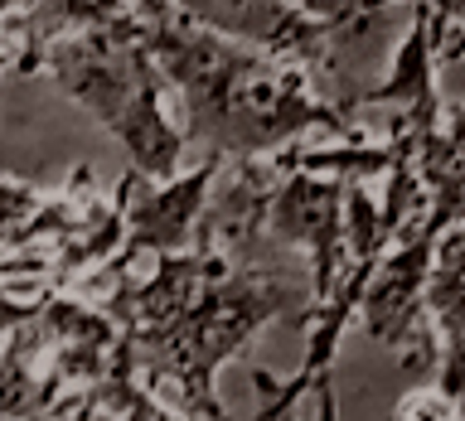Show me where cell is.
<instances>
[{"instance_id":"277c9868","label":"cell","mask_w":465,"mask_h":421,"mask_svg":"<svg viewBox=\"0 0 465 421\" xmlns=\"http://www.w3.org/2000/svg\"><path fill=\"white\" fill-rule=\"evenodd\" d=\"M441 228L417 218L398 242L383 252L369 290H363L359 319L373 344H383L398 363H431L436 368V329L427 315V281Z\"/></svg>"},{"instance_id":"52a82bcc","label":"cell","mask_w":465,"mask_h":421,"mask_svg":"<svg viewBox=\"0 0 465 421\" xmlns=\"http://www.w3.org/2000/svg\"><path fill=\"white\" fill-rule=\"evenodd\" d=\"M344 180H325V174H301L282 170L272 189L267 209V242L301 247L311 252V300H320L334 286L344 257Z\"/></svg>"},{"instance_id":"5b68a950","label":"cell","mask_w":465,"mask_h":421,"mask_svg":"<svg viewBox=\"0 0 465 421\" xmlns=\"http://www.w3.org/2000/svg\"><path fill=\"white\" fill-rule=\"evenodd\" d=\"M174 5L232 44H247L282 64H301L320 93L340 107V58L330 49L325 24L311 20L296 0H174Z\"/></svg>"},{"instance_id":"9c48e42d","label":"cell","mask_w":465,"mask_h":421,"mask_svg":"<svg viewBox=\"0 0 465 421\" xmlns=\"http://www.w3.org/2000/svg\"><path fill=\"white\" fill-rule=\"evenodd\" d=\"M276 180H282V170L272 155L223 160L199 218V242L218 247L228 261H257L262 242H267V209Z\"/></svg>"},{"instance_id":"6da1fadb","label":"cell","mask_w":465,"mask_h":421,"mask_svg":"<svg viewBox=\"0 0 465 421\" xmlns=\"http://www.w3.org/2000/svg\"><path fill=\"white\" fill-rule=\"evenodd\" d=\"M141 34L180 102L184 145H203V155H276L301 136L359 131L301 64H282L213 34L174 0H160L151 15H141Z\"/></svg>"},{"instance_id":"e0dca14e","label":"cell","mask_w":465,"mask_h":421,"mask_svg":"<svg viewBox=\"0 0 465 421\" xmlns=\"http://www.w3.org/2000/svg\"><path fill=\"white\" fill-rule=\"evenodd\" d=\"M460 421H465V392H460Z\"/></svg>"},{"instance_id":"2e32d148","label":"cell","mask_w":465,"mask_h":421,"mask_svg":"<svg viewBox=\"0 0 465 421\" xmlns=\"http://www.w3.org/2000/svg\"><path fill=\"white\" fill-rule=\"evenodd\" d=\"M25 421H54V412H35V416H25Z\"/></svg>"},{"instance_id":"3957f363","label":"cell","mask_w":465,"mask_h":421,"mask_svg":"<svg viewBox=\"0 0 465 421\" xmlns=\"http://www.w3.org/2000/svg\"><path fill=\"white\" fill-rule=\"evenodd\" d=\"M44 73L112 131L126 170H136L141 180L180 174L184 131L174 122V93L165 73L145 49L141 15H131L126 24L54 39L44 54Z\"/></svg>"},{"instance_id":"8fae6325","label":"cell","mask_w":465,"mask_h":421,"mask_svg":"<svg viewBox=\"0 0 465 421\" xmlns=\"http://www.w3.org/2000/svg\"><path fill=\"white\" fill-rule=\"evenodd\" d=\"M58 397H64V383L44 373V329L35 315L0 339V421L58 412Z\"/></svg>"},{"instance_id":"7c38bea8","label":"cell","mask_w":465,"mask_h":421,"mask_svg":"<svg viewBox=\"0 0 465 421\" xmlns=\"http://www.w3.org/2000/svg\"><path fill=\"white\" fill-rule=\"evenodd\" d=\"M49 189L39 184H25V180H0V257L15 252V238H20V228L29 223V213L44 203Z\"/></svg>"},{"instance_id":"8992f818","label":"cell","mask_w":465,"mask_h":421,"mask_svg":"<svg viewBox=\"0 0 465 421\" xmlns=\"http://www.w3.org/2000/svg\"><path fill=\"white\" fill-rule=\"evenodd\" d=\"M223 170V155H199L194 170H180L170 180H141L136 170L122 174L126 184V238L102 271H131L141 257L184 252L199 238V218L209 203V189Z\"/></svg>"},{"instance_id":"5bb4252c","label":"cell","mask_w":465,"mask_h":421,"mask_svg":"<svg viewBox=\"0 0 465 421\" xmlns=\"http://www.w3.org/2000/svg\"><path fill=\"white\" fill-rule=\"evenodd\" d=\"M369 5H373V10H388V5H398V0H369ZM407 5L427 15L431 29H436V39L465 24V0H407Z\"/></svg>"},{"instance_id":"ba28073f","label":"cell","mask_w":465,"mask_h":421,"mask_svg":"<svg viewBox=\"0 0 465 421\" xmlns=\"http://www.w3.org/2000/svg\"><path fill=\"white\" fill-rule=\"evenodd\" d=\"M39 329H44V373L58 377L64 392L93 387L102 373L116 363L126 344V329L102 310L83 290H44L39 305Z\"/></svg>"},{"instance_id":"30bf717a","label":"cell","mask_w":465,"mask_h":421,"mask_svg":"<svg viewBox=\"0 0 465 421\" xmlns=\"http://www.w3.org/2000/svg\"><path fill=\"white\" fill-rule=\"evenodd\" d=\"M436 29L421 10H412V24H407L402 44L392 49V64L388 73L378 78L363 102H378V107L392 112L388 126H407V131H421V126H441L446 116V102L436 93Z\"/></svg>"},{"instance_id":"9a60e30c","label":"cell","mask_w":465,"mask_h":421,"mask_svg":"<svg viewBox=\"0 0 465 421\" xmlns=\"http://www.w3.org/2000/svg\"><path fill=\"white\" fill-rule=\"evenodd\" d=\"M15 58V44H10V24L0 20V73H5V64Z\"/></svg>"},{"instance_id":"4fadbf2b","label":"cell","mask_w":465,"mask_h":421,"mask_svg":"<svg viewBox=\"0 0 465 421\" xmlns=\"http://www.w3.org/2000/svg\"><path fill=\"white\" fill-rule=\"evenodd\" d=\"M398 421H460V397H450L441 387H421L402 402V416Z\"/></svg>"},{"instance_id":"7a4b0ae2","label":"cell","mask_w":465,"mask_h":421,"mask_svg":"<svg viewBox=\"0 0 465 421\" xmlns=\"http://www.w3.org/2000/svg\"><path fill=\"white\" fill-rule=\"evenodd\" d=\"M296 305H311V286L286 281L257 261H228L203 281L194 305L170 329L151 339H126V348L145 387L165 392L180 412H194L203 421H232L218 397L223 363L238 358L262 325L296 315Z\"/></svg>"}]
</instances>
